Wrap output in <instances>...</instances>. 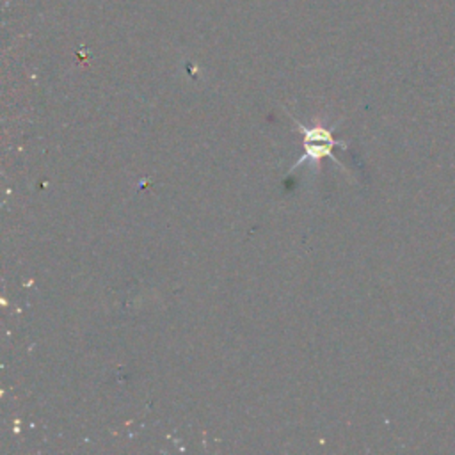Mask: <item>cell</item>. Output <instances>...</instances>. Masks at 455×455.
Here are the masks:
<instances>
[{"label": "cell", "mask_w": 455, "mask_h": 455, "mask_svg": "<svg viewBox=\"0 0 455 455\" xmlns=\"http://www.w3.org/2000/svg\"><path fill=\"white\" fill-rule=\"evenodd\" d=\"M297 126H299L300 132L304 133V148H306V153H304V156H300V158L297 160L295 167H297L299 164H304L306 160L318 162V160L323 158V156H331L332 160L338 162V158L332 156L331 148H332V146H338L339 142L332 139L331 130H327V128H323V126H320V124H315V126L307 128V126H304V124L299 123V121H297Z\"/></svg>", "instance_id": "6da1fadb"}]
</instances>
